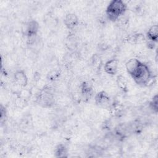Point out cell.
Listing matches in <instances>:
<instances>
[{
    "mask_svg": "<svg viewBox=\"0 0 158 158\" xmlns=\"http://www.w3.org/2000/svg\"><path fill=\"white\" fill-rule=\"evenodd\" d=\"M125 68L127 73L137 85L145 86L151 81L152 74L149 67L139 60L136 58L130 59L126 62Z\"/></svg>",
    "mask_w": 158,
    "mask_h": 158,
    "instance_id": "1",
    "label": "cell"
},
{
    "mask_svg": "<svg viewBox=\"0 0 158 158\" xmlns=\"http://www.w3.org/2000/svg\"><path fill=\"white\" fill-rule=\"evenodd\" d=\"M127 10V5L122 0H113L109 2L106 9L107 19L113 22L118 20Z\"/></svg>",
    "mask_w": 158,
    "mask_h": 158,
    "instance_id": "2",
    "label": "cell"
},
{
    "mask_svg": "<svg viewBox=\"0 0 158 158\" xmlns=\"http://www.w3.org/2000/svg\"><path fill=\"white\" fill-rule=\"evenodd\" d=\"M40 25L37 21L31 20L26 22L22 28V31L23 35L27 38L36 36L39 31Z\"/></svg>",
    "mask_w": 158,
    "mask_h": 158,
    "instance_id": "3",
    "label": "cell"
},
{
    "mask_svg": "<svg viewBox=\"0 0 158 158\" xmlns=\"http://www.w3.org/2000/svg\"><path fill=\"white\" fill-rule=\"evenodd\" d=\"M95 102L96 104L102 107H106L109 106V104L110 103V98L109 94L104 91H101L99 93H98L94 98Z\"/></svg>",
    "mask_w": 158,
    "mask_h": 158,
    "instance_id": "4",
    "label": "cell"
},
{
    "mask_svg": "<svg viewBox=\"0 0 158 158\" xmlns=\"http://www.w3.org/2000/svg\"><path fill=\"white\" fill-rule=\"evenodd\" d=\"M64 22L68 29L73 30L78 26L79 20L77 15L73 13H69L65 16Z\"/></svg>",
    "mask_w": 158,
    "mask_h": 158,
    "instance_id": "5",
    "label": "cell"
},
{
    "mask_svg": "<svg viewBox=\"0 0 158 158\" xmlns=\"http://www.w3.org/2000/svg\"><path fill=\"white\" fill-rule=\"evenodd\" d=\"M118 67V60L116 59H110L104 64V71L109 75H114L117 73Z\"/></svg>",
    "mask_w": 158,
    "mask_h": 158,
    "instance_id": "6",
    "label": "cell"
},
{
    "mask_svg": "<svg viewBox=\"0 0 158 158\" xmlns=\"http://www.w3.org/2000/svg\"><path fill=\"white\" fill-rule=\"evenodd\" d=\"M15 82L20 86L24 87L28 83V78L23 70H17L14 75Z\"/></svg>",
    "mask_w": 158,
    "mask_h": 158,
    "instance_id": "7",
    "label": "cell"
},
{
    "mask_svg": "<svg viewBox=\"0 0 158 158\" xmlns=\"http://www.w3.org/2000/svg\"><path fill=\"white\" fill-rule=\"evenodd\" d=\"M54 98L52 94L48 91H44V93H41L40 95V102L43 104L44 107H50L53 104Z\"/></svg>",
    "mask_w": 158,
    "mask_h": 158,
    "instance_id": "8",
    "label": "cell"
},
{
    "mask_svg": "<svg viewBox=\"0 0 158 158\" xmlns=\"http://www.w3.org/2000/svg\"><path fill=\"white\" fill-rule=\"evenodd\" d=\"M148 39L151 43H156L158 38V26L157 25H152L146 33Z\"/></svg>",
    "mask_w": 158,
    "mask_h": 158,
    "instance_id": "9",
    "label": "cell"
},
{
    "mask_svg": "<svg viewBox=\"0 0 158 158\" xmlns=\"http://www.w3.org/2000/svg\"><path fill=\"white\" fill-rule=\"evenodd\" d=\"M81 94L83 98L89 99L93 95V89L91 86L88 82H83L80 86Z\"/></svg>",
    "mask_w": 158,
    "mask_h": 158,
    "instance_id": "10",
    "label": "cell"
},
{
    "mask_svg": "<svg viewBox=\"0 0 158 158\" xmlns=\"http://www.w3.org/2000/svg\"><path fill=\"white\" fill-rule=\"evenodd\" d=\"M67 154V149L65 145L62 144H60L57 146L55 149L56 157H65L67 156L66 155Z\"/></svg>",
    "mask_w": 158,
    "mask_h": 158,
    "instance_id": "11",
    "label": "cell"
},
{
    "mask_svg": "<svg viewBox=\"0 0 158 158\" xmlns=\"http://www.w3.org/2000/svg\"><path fill=\"white\" fill-rule=\"evenodd\" d=\"M150 108L156 113L157 112V96L156 94L149 103Z\"/></svg>",
    "mask_w": 158,
    "mask_h": 158,
    "instance_id": "12",
    "label": "cell"
}]
</instances>
